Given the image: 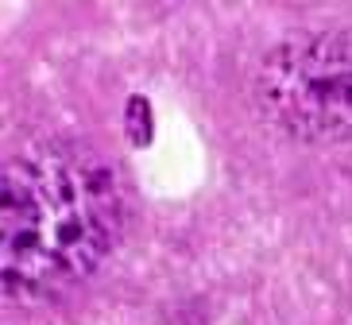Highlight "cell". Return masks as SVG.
Here are the masks:
<instances>
[{
	"mask_svg": "<svg viewBox=\"0 0 352 325\" xmlns=\"http://www.w3.org/2000/svg\"><path fill=\"white\" fill-rule=\"evenodd\" d=\"M124 198L82 144L43 139L0 175V271L12 298H47L94 271L116 244Z\"/></svg>",
	"mask_w": 352,
	"mask_h": 325,
	"instance_id": "cell-1",
	"label": "cell"
},
{
	"mask_svg": "<svg viewBox=\"0 0 352 325\" xmlns=\"http://www.w3.org/2000/svg\"><path fill=\"white\" fill-rule=\"evenodd\" d=\"M256 97L287 136L341 139L352 132V32H298L271 47Z\"/></svg>",
	"mask_w": 352,
	"mask_h": 325,
	"instance_id": "cell-2",
	"label": "cell"
},
{
	"mask_svg": "<svg viewBox=\"0 0 352 325\" xmlns=\"http://www.w3.org/2000/svg\"><path fill=\"white\" fill-rule=\"evenodd\" d=\"M128 139L135 147L151 144V105H147V97H132L128 101Z\"/></svg>",
	"mask_w": 352,
	"mask_h": 325,
	"instance_id": "cell-3",
	"label": "cell"
}]
</instances>
